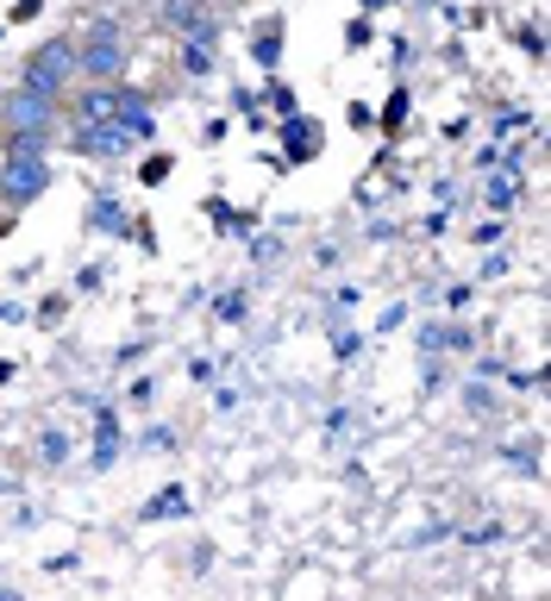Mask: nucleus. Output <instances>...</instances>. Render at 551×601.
Segmentation results:
<instances>
[{"instance_id":"nucleus-1","label":"nucleus","mask_w":551,"mask_h":601,"mask_svg":"<svg viewBox=\"0 0 551 601\" xmlns=\"http://www.w3.org/2000/svg\"><path fill=\"white\" fill-rule=\"evenodd\" d=\"M51 189V144L44 138H0V207H32Z\"/></svg>"},{"instance_id":"nucleus-2","label":"nucleus","mask_w":551,"mask_h":601,"mask_svg":"<svg viewBox=\"0 0 551 601\" xmlns=\"http://www.w3.org/2000/svg\"><path fill=\"white\" fill-rule=\"evenodd\" d=\"M69 82H76V39H44L39 51H25L20 82H13V88L44 95V100H63L69 95Z\"/></svg>"},{"instance_id":"nucleus-3","label":"nucleus","mask_w":551,"mask_h":601,"mask_svg":"<svg viewBox=\"0 0 551 601\" xmlns=\"http://www.w3.org/2000/svg\"><path fill=\"white\" fill-rule=\"evenodd\" d=\"M126 63H132V51H126V25L119 20H95L76 39V76L82 82H119Z\"/></svg>"},{"instance_id":"nucleus-4","label":"nucleus","mask_w":551,"mask_h":601,"mask_svg":"<svg viewBox=\"0 0 551 601\" xmlns=\"http://www.w3.org/2000/svg\"><path fill=\"white\" fill-rule=\"evenodd\" d=\"M57 107L63 100L7 88V100H0V138H44V144H57Z\"/></svg>"},{"instance_id":"nucleus-5","label":"nucleus","mask_w":551,"mask_h":601,"mask_svg":"<svg viewBox=\"0 0 551 601\" xmlns=\"http://www.w3.org/2000/svg\"><path fill=\"white\" fill-rule=\"evenodd\" d=\"M413 345H420V357H439V364H471L476 332L464 320H426V326L413 332Z\"/></svg>"},{"instance_id":"nucleus-6","label":"nucleus","mask_w":551,"mask_h":601,"mask_svg":"<svg viewBox=\"0 0 551 601\" xmlns=\"http://www.w3.org/2000/svg\"><path fill=\"white\" fill-rule=\"evenodd\" d=\"M69 157H88V163H114V157H126L138 144L126 126H114V119H95V126H69Z\"/></svg>"},{"instance_id":"nucleus-7","label":"nucleus","mask_w":551,"mask_h":601,"mask_svg":"<svg viewBox=\"0 0 551 601\" xmlns=\"http://www.w3.org/2000/svg\"><path fill=\"white\" fill-rule=\"evenodd\" d=\"M114 126H126L138 144H144V138H158V100L144 95V88H126V82H119V88H114Z\"/></svg>"},{"instance_id":"nucleus-8","label":"nucleus","mask_w":551,"mask_h":601,"mask_svg":"<svg viewBox=\"0 0 551 601\" xmlns=\"http://www.w3.org/2000/svg\"><path fill=\"white\" fill-rule=\"evenodd\" d=\"M158 25L163 32H176V39H201V32H219V13L207 7V0H163Z\"/></svg>"},{"instance_id":"nucleus-9","label":"nucleus","mask_w":551,"mask_h":601,"mask_svg":"<svg viewBox=\"0 0 551 601\" xmlns=\"http://www.w3.org/2000/svg\"><path fill=\"white\" fill-rule=\"evenodd\" d=\"M95 408V451H88V470H114L119 458H126V432H119V414L100 408V401H88Z\"/></svg>"},{"instance_id":"nucleus-10","label":"nucleus","mask_w":551,"mask_h":601,"mask_svg":"<svg viewBox=\"0 0 551 601\" xmlns=\"http://www.w3.org/2000/svg\"><path fill=\"white\" fill-rule=\"evenodd\" d=\"M326 151V126L320 119H282V157L289 163H314V157Z\"/></svg>"},{"instance_id":"nucleus-11","label":"nucleus","mask_w":551,"mask_h":601,"mask_svg":"<svg viewBox=\"0 0 551 601\" xmlns=\"http://www.w3.org/2000/svg\"><path fill=\"white\" fill-rule=\"evenodd\" d=\"M88 226H95V233H107V238H132L138 219L126 214V201H119L114 189H95V194H88Z\"/></svg>"},{"instance_id":"nucleus-12","label":"nucleus","mask_w":551,"mask_h":601,"mask_svg":"<svg viewBox=\"0 0 551 601\" xmlns=\"http://www.w3.org/2000/svg\"><path fill=\"white\" fill-rule=\"evenodd\" d=\"M282 39H289L282 13H263V20L251 25V63L263 69V76H276V63H282Z\"/></svg>"},{"instance_id":"nucleus-13","label":"nucleus","mask_w":551,"mask_h":601,"mask_svg":"<svg viewBox=\"0 0 551 601\" xmlns=\"http://www.w3.org/2000/svg\"><path fill=\"white\" fill-rule=\"evenodd\" d=\"M520 201H527V182H520L514 170H489V189H483V207H489L495 219H508L514 207H520Z\"/></svg>"},{"instance_id":"nucleus-14","label":"nucleus","mask_w":551,"mask_h":601,"mask_svg":"<svg viewBox=\"0 0 551 601\" xmlns=\"http://www.w3.org/2000/svg\"><path fill=\"white\" fill-rule=\"evenodd\" d=\"M182 76L201 82V76H214L219 69V32H201V39H182Z\"/></svg>"},{"instance_id":"nucleus-15","label":"nucleus","mask_w":551,"mask_h":601,"mask_svg":"<svg viewBox=\"0 0 551 601\" xmlns=\"http://www.w3.org/2000/svg\"><path fill=\"white\" fill-rule=\"evenodd\" d=\"M188 507H195V502H188V489H182V483H170V489H158L151 502L138 507V520H151V526H158V520H182Z\"/></svg>"},{"instance_id":"nucleus-16","label":"nucleus","mask_w":551,"mask_h":601,"mask_svg":"<svg viewBox=\"0 0 551 601\" xmlns=\"http://www.w3.org/2000/svg\"><path fill=\"white\" fill-rule=\"evenodd\" d=\"M263 100H270L276 119H295V114H301V95H295V88H289L282 76H270L263 88H257V107H263Z\"/></svg>"},{"instance_id":"nucleus-17","label":"nucleus","mask_w":551,"mask_h":601,"mask_svg":"<svg viewBox=\"0 0 551 601\" xmlns=\"http://www.w3.org/2000/svg\"><path fill=\"white\" fill-rule=\"evenodd\" d=\"M214 320L219 326H245V320H251V289H219L214 294Z\"/></svg>"},{"instance_id":"nucleus-18","label":"nucleus","mask_w":551,"mask_h":601,"mask_svg":"<svg viewBox=\"0 0 551 601\" xmlns=\"http://www.w3.org/2000/svg\"><path fill=\"white\" fill-rule=\"evenodd\" d=\"M357 301H364V289H357V282H338V289L333 294H326V326H345V320H352V313H357Z\"/></svg>"},{"instance_id":"nucleus-19","label":"nucleus","mask_w":551,"mask_h":601,"mask_svg":"<svg viewBox=\"0 0 551 601\" xmlns=\"http://www.w3.org/2000/svg\"><path fill=\"white\" fill-rule=\"evenodd\" d=\"M457 401H464V414H471V420H489V414L501 408V395H495L489 383H464V388H457Z\"/></svg>"},{"instance_id":"nucleus-20","label":"nucleus","mask_w":551,"mask_h":601,"mask_svg":"<svg viewBox=\"0 0 551 601\" xmlns=\"http://www.w3.org/2000/svg\"><path fill=\"white\" fill-rule=\"evenodd\" d=\"M69 451H76V446H69V432H63V427H44L39 432V464L57 470V464H69Z\"/></svg>"},{"instance_id":"nucleus-21","label":"nucleus","mask_w":551,"mask_h":601,"mask_svg":"<svg viewBox=\"0 0 551 601\" xmlns=\"http://www.w3.org/2000/svg\"><path fill=\"white\" fill-rule=\"evenodd\" d=\"M289 257V245H282V233H251V264H263V270H276Z\"/></svg>"},{"instance_id":"nucleus-22","label":"nucleus","mask_w":551,"mask_h":601,"mask_svg":"<svg viewBox=\"0 0 551 601\" xmlns=\"http://www.w3.org/2000/svg\"><path fill=\"white\" fill-rule=\"evenodd\" d=\"M527 126H532V114H527V107H495V119H489L495 144H501L508 132H527Z\"/></svg>"},{"instance_id":"nucleus-23","label":"nucleus","mask_w":551,"mask_h":601,"mask_svg":"<svg viewBox=\"0 0 551 601\" xmlns=\"http://www.w3.org/2000/svg\"><path fill=\"white\" fill-rule=\"evenodd\" d=\"M471 301H476V289H471V282H452V289L439 294V308H445V320H464V313H471Z\"/></svg>"},{"instance_id":"nucleus-24","label":"nucleus","mask_w":551,"mask_h":601,"mask_svg":"<svg viewBox=\"0 0 551 601\" xmlns=\"http://www.w3.org/2000/svg\"><path fill=\"white\" fill-rule=\"evenodd\" d=\"M333 357H338V364H352V357H364V332L338 326V332H333Z\"/></svg>"},{"instance_id":"nucleus-25","label":"nucleus","mask_w":551,"mask_h":601,"mask_svg":"<svg viewBox=\"0 0 551 601\" xmlns=\"http://www.w3.org/2000/svg\"><path fill=\"white\" fill-rule=\"evenodd\" d=\"M138 451H176V427H163V420L158 427H144L138 432Z\"/></svg>"},{"instance_id":"nucleus-26","label":"nucleus","mask_w":551,"mask_h":601,"mask_svg":"<svg viewBox=\"0 0 551 601\" xmlns=\"http://www.w3.org/2000/svg\"><path fill=\"white\" fill-rule=\"evenodd\" d=\"M495 539H508V526H501V520H489V526H464V533H457V545H495Z\"/></svg>"},{"instance_id":"nucleus-27","label":"nucleus","mask_w":551,"mask_h":601,"mask_svg":"<svg viewBox=\"0 0 551 601\" xmlns=\"http://www.w3.org/2000/svg\"><path fill=\"white\" fill-rule=\"evenodd\" d=\"M170 170H176V157H144V163H138V182H144V189H158Z\"/></svg>"},{"instance_id":"nucleus-28","label":"nucleus","mask_w":551,"mask_h":601,"mask_svg":"<svg viewBox=\"0 0 551 601\" xmlns=\"http://www.w3.org/2000/svg\"><path fill=\"white\" fill-rule=\"evenodd\" d=\"M63 313H69V301H63V294H44V308L32 313V320H39V326H63Z\"/></svg>"},{"instance_id":"nucleus-29","label":"nucleus","mask_w":551,"mask_h":601,"mask_svg":"<svg viewBox=\"0 0 551 601\" xmlns=\"http://www.w3.org/2000/svg\"><path fill=\"white\" fill-rule=\"evenodd\" d=\"M126 401H132V408H151V401H158V376H138V383L126 388Z\"/></svg>"},{"instance_id":"nucleus-30","label":"nucleus","mask_w":551,"mask_h":601,"mask_svg":"<svg viewBox=\"0 0 551 601\" xmlns=\"http://www.w3.org/2000/svg\"><path fill=\"white\" fill-rule=\"evenodd\" d=\"M408 107H413V95H408V88H395L389 107H382V126H401V119H408Z\"/></svg>"},{"instance_id":"nucleus-31","label":"nucleus","mask_w":551,"mask_h":601,"mask_svg":"<svg viewBox=\"0 0 551 601\" xmlns=\"http://www.w3.org/2000/svg\"><path fill=\"white\" fill-rule=\"evenodd\" d=\"M508 270H514V257H508V251H489V257H483V282H501Z\"/></svg>"},{"instance_id":"nucleus-32","label":"nucleus","mask_w":551,"mask_h":601,"mask_svg":"<svg viewBox=\"0 0 551 601\" xmlns=\"http://www.w3.org/2000/svg\"><path fill=\"white\" fill-rule=\"evenodd\" d=\"M471 163H476V170H501V144H495V138H489V144H476Z\"/></svg>"},{"instance_id":"nucleus-33","label":"nucleus","mask_w":551,"mask_h":601,"mask_svg":"<svg viewBox=\"0 0 551 601\" xmlns=\"http://www.w3.org/2000/svg\"><path fill=\"white\" fill-rule=\"evenodd\" d=\"M471 238H476V245H501V238H508V226H501V219H483Z\"/></svg>"},{"instance_id":"nucleus-34","label":"nucleus","mask_w":551,"mask_h":601,"mask_svg":"<svg viewBox=\"0 0 551 601\" xmlns=\"http://www.w3.org/2000/svg\"><path fill=\"white\" fill-rule=\"evenodd\" d=\"M370 39H376V32H370V20H352V25H345V44H352V51H364Z\"/></svg>"},{"instance_id":"nucleus-35","label":"nucleus","mask_w":551,"mask_h":601,"mask_svg":"<svg viewBox=\"0 0 551 601\" xmlns=\"http://www.w3.org/2000/svg\"><path fill=\"white\" fill-rule=\"evenodd\" d=\"M188 376H195V383H219V357H195V364H188Z\"/></svg>"},{"instance_id":"nucleus-36","label":"nucleus","mask_w":551,"mask_h":601,"mask_svg":"<svg viewBox=\"0 0 551 601\" xmlns=\"http://www.w3.org/2000/svg\"><path fill=\"white\" fill-rule=\"evenodd\" d=\"M338 257H345V245H320L314 264H320V270H338Z\"/></svg>"},{"instance_id":"nucleus-37","label":"nucleus","mask_w":551,"mask_h":601,"mask_svg":"<svg viewBox=\"0 0 551 601\" xmlns=\"http://www.w3.org/2000/svg\"><path fill=\"white\" fill-rule=\"evenodd\" d=\"M238 401H245L238 388H219V395H214V414H238Z\"/></svg>"},{"instance_id":"nucleus-38","label":"nucleus","mask_w":551,"mask_h":601,"mask_svg":"<svg viewBox=\"0 0 551 601\" xmlns=\"http://www.w3.org/2000/svg\"><path fill=\"white\" fill-rule=\"evenodd\" d=\"M100 282H107V276H100V264H88V270H82V276H76V289H82V294H95V289H100Z\"/></svg>"},{"instance_id":"nucleus-39","label":"nucleus","mask_w":551,"mask_h":601,"mask_svg":"<svg viewBox=\"0 0 551 601\" xmlns=\"http://www.w3.org/2000/svg\"><path fill=\"white\" fill-rule=\"evenodd\" d=\"M389 51H395V69H408V63H413V57H420V51H413V44H408V39H395V44H389Z\"/></svg>"},{"instance_id":"nucleus-40","label":"nucleus","mask_w":551,"mask_h":601,"mask_svg":"<svg viewBox=\"0 0 551 601\" xmlns=\"http://www.w3.org/2000/svg\"><path fill=\"white\" fill-rule=\"evenodd\" d=\"M39 7H44V0H20V7H13L7 20H13V25H20V20H39Z\"/></svg>"},{"instance_id":"nucleus-41","label":"nucleus","mask_w":551,"mask_h":601,"mask_svg":"<svg viewBox=\"0 0 551 601\" xmlns=\"http://www.w3.org/2000/svg\"><path fill=\"white\" fill-rule=\"evenodd\" d=\"M0 320H32V313H25L20 301H0Z\"/></svg>"},{"instance_id":"nucleus-42","label":"nucleus","mask_w":551,"mask_h":601,"mask_svg":"<svg viewBox=\"0 0 551 601\" xmlns=\"http://www.w3.org/2000/svg\"><path fill=\"white\" fill-rule=\"evenodd\" d=\"M395 0H364V13H389Z\"/></svg>"},{"instance_id":"nucleus-43","label":"nucleus","mask_w":551,"mask_h":601,"mask_svg":"<svg viewBox=\"0 0 551 601\" xmlns=\"http://www.w3.org/2000/svg\"><path fill=\"white\" fill-rule=\"evenodd\" d=\"M0 601H25V595H20V589H0Z\"/></svg>"},{"instance_id":"nucleus-44","label":"nucleus","mask_w":551,"mask_h":601,"mask_svg":"<svg viewBox=\"0 0 551 601\" xmlns=\"http://www.w3.org/2000/svg\"><path fill=\"white\" fill-rule=\"evenodd\" d=\"M413 7H433V0H413Z\"/></svg>"}]
</instances>
